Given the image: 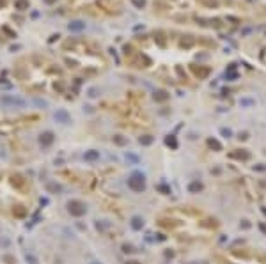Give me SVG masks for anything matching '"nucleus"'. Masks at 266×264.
I'll use <instances>...</instances> for the list:
<instances>
[{
  "instance_id": "nucleus-8",
  "label": "nucleus",
  "mask_w": 266,
  "mask_h": 264,
  "mask_svg": "<svg viewBox=\"0 0 266 264\" xmlns=\"http://www.w3.org/2000/svg\"><path fill=\"white\" fill-rule=\"evenodd\" d=\"M98 158H100L98 151H89V153H85V159H98Z\"/></svg>"
},
{
  "instance_id": "nucleus-16",
  "label": "nucleus",
  "mask_w": 266,
  "mask_h": 264,
  "mask_svg": "<svg viewBox=\"0 0 266 264\" xmlns=\"http://www.w3.org/2000/svg\"><path fill=\"white\" fill-rule=\"evenodd\" d=\"M128 264H139V262H135V261H131V262H128Z\"/></svg>"
},
{
  "instance_id": "nucleus-13",
  "label": "nucleus",
  "mask_w": 266,
  "mask_h": 264,
  "mask_svg": "<svg viewBox=\"0 0 266 264\" xmlns=\"http://www.w3.org/2000/svg\"><path fill=\"white\" fill-rule=\"evenodd\" d=\"M140 144H151V138H140Z\"/></svg>"
},
{
  "instance_id": "nucleus-5",
  "label": "nucleus",
  "mask_w": 266,
  "mask_h": 264,
  "mask_svg": "<svg viewBox=\"0 0 266 264\" xmlns=\"http://www.w3.org/2000/svg\"><path fill=\"white\" fill-rule=\"evenodd\" d=\"M84 28H85V23H82V21H71L69 23V30L71 32H80Z\"/></svg>"
},
{
  "instance_id": "nucleus-2",
  "label": "nucleus",
  "mask_w": 266,
  "mask_h": 264,
  "mask_svg": "<svg viewBox=\"0 0 266 264\" xmlns=\"http://www.w3.org/2000/svg\"><path fill=\"white\" fill-rule=\"evenodd\" d=\"M0 103L5 107H25V99H21V98H16V96H4L2 99H0Z\"/></svg>"
},
{
  "instance_id": "nucleus-10",
  "label": "nucleus",
  "mask_w": 266,
  "mask_h": 264,
  "mask_svg": "<svg viewBox=\"0 0 266 264\" xmlns=\"http://www.w3.org/2000/svg\"><path fill=\"white\" fill-rule=\"evenodd\" d=\"M16 5H18V9H25V7H29V2L27 0H18Z\"/></svg>"
},
{
  "instance_id": "nucleus-15",
  "label": "nucleus",
  "mask_w": 266,
  "mask_h": 264,
  "mask_svg": "<svg viewBox=\"0 0 266 264\" xmlns=\"http://www.w3.org/2000/svg\"><path fill=\"white\" fill-rule=\"evenodd\" d=\"M261 229H263V230H264V232H266V225H261Z\"/></svg>"
},
{
  "instance_id": "nucleus-14",
  "label": "nucleus",
  "mask_w": 266,
  "mask_h": 264,
  "mask_svg": "<svg viewBox=\"0 0 266 264\" xmlns=\"http://www.w3.org/2000/svg\"><path fill=\"white\" fill-rule=\"evenodd\" d=\"M46 4H53V2H57V0H44Z\"/></svg>"
},
{
  "instance_id": "nucleus-12",
  "label": "nucleus",
  "mask_w": 266,
  "mask_h": 264,
  "mask_svg": "<svg viewBox=\"0 0 266 264\" xmlns=\"http://www.w3.org/2000/svg\"><path fill=\"white\" fill-rule=\"evenodd\" d=\"M155 98H158V99H165L167 96H165V92H158V96H155Z\"/></svg>"
},
{
  "instance_id": "nucleus-11",
  "label": "nucleus",
  "mask_w": 266,
  "mask_h": 264,
  "mask_svg": "<svg viewBox=\"0 0 266 264\" xmlns=\"http://www.w3.org/2000/svg\"><path fill=\"white\" fill-rule=\"evenodd\" d=\"M133 4L137 7H144V5H146V0H133Z\"/></svg>"
},
{
  "instance_id": "nucleus-9",
  "label": "nucleus",
  "mask_w": 266,
  "mask_h": 264,
  "mask_svg": "<svg viewBox=\"0 0 266 264\" xmlns=\"http://www.w3.org/2000/svg\"><path fill=\"white\" fill-rule=\"evenodd\" d=\"M202 190V185L200 183H192L190 185V191H200Z\"/></svg>"
},
{
  "instance_id": "nucleus-6",
  "label": "nucleus",
  "mask_w": 266,
  "mask_h": 264,
  "mask_svg": "<svg viewBox=\"0 0 266 264\" xmlns=\"http://www.w3.org/2000/svg\"><path fill=\"white\" fill-rule=\"evenodd\" d=\"M55 119L60 122H69V115H68V112H64V110H59L57 114H55Z\"/></svg>"
},
{
  "instance_id": "nucleus-7",
  "label": "nucleus",
  "mask_w": 266,
  "mask_h": 264,
  "mask_svg": "<svg viewBox=\"0 0 266 264\" xmlns=\"http://www.w3.org/2000/svg\"><path fill=\"white\" fill-rule=\"evenodd\" d=\"M142 225H144V222H142V218H139V216H135V218L131 220V227H133L135 230H139V229H142Z\"/></svg>"
},
{
  "instance_id": "nucleus-4",
  "label": "nucleus",
  "mask_w": 266,
  "mask_h": 264,
  "mask_svg": "<svg viewBox=\"0 0 266 264\" xmlns=\"http://www.w3.org/2000/svg\"><path fill=\"white\" fill-rule=\"evenodd\" d=\"M39 142H41V146H43V147H48V146H50V144L53 142V133H52V131L43 133V135H41V138H39Z\"/></svg>"
},
{
  "instance_id": "nucleus-3",
  "label": "nucleus",
  "mask_w": 266,
  "mask_h": 264,
  "mask_svg": "<svg viewBox=\"0 0 266 264\" xmlns=\"http://www.w3.org/2000/svg\"><path fill=\"white\" fill-rule=\"evenodd\" d=\"M68 209L71 214H75V216H82V214H85V206L82 202H78V200H71L68 204Z\"/></svg>"
},
{
  "instance_id": "nucleus-1",
  "label": "nucleus",
  "mask_w": 266,
  "mask_h": 264,
  "mask_svg": "<svg viewBox=\"0 0 266 264\" xmlns=\"http://www.w3.org/2000/svg\"><path fill=\"white\" fill-rule=\"evenodd\" d=\"M128 186H130L133 191H142L146 188V181H144V174L135 172L130 179H128Z\"/></svg>"
}]
</instances>
